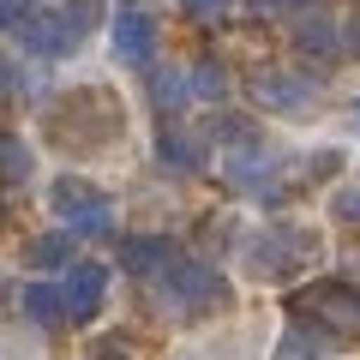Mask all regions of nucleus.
I'll return each instance as SVG.
<instances>
[{"instance_id": "obj_1", "label": "nucleus", "mask_w": 360, "mask_h": 360, "mask_svg": "<svg viewBox=\"0 0 360 360\" xmlns=\"http://www.w3.org/2000/svg\"><path fill=\"white\" fill-rule=\"evenodd\" d=\"M49 132L66 150H103L108 139H120V103L108 90H72L49 115Z\"/></svg>"}, {"instance_id": "obj_2", "label": "nucleus", "mask_w": 360, "mask_h": 360, "mask_svg": "<svg viewBox=\"0 0 360 360\" xmlns=\"http://www.w3.org/2000/svg\"><path fill=\"white\" fill-rule=\"evenodd\" d=\"M156 295H162L174 312H217L222 300H229V288H222V276L210 264H198V258H174V264L156 276Z\"/></svg>"}, {"instance_id": "obj_3", "label": "nucleus", "mask_w": 360, "mask_h": 360, "mask_svg": "<svg viewBox=\"0 0 360 360\" xmlns=\"http://www.w3.org/2000/svg\"><path fill=\"white\" fill-rule=\"evenodd\" d=\"M312 246H319V240H312L307 229H270V234H252V240H246V270L276 283V276H288L295 264H307Z\"/></svg>"}, {"instance_id": "obj_4", "label": "nucleus", "mask_w": 360, "mask_h": 360, "mask_svg": "<svg viewBox=\"0 0 360 360\" xmlns=\"http://www.w3.org/2000/svg\"><path fill=\"white\" fill-rule=\"evenodd\" d=\"M49 198H54V210L72 222V234H108L115 229V205H108L90 180H78V174H60Z\"/></svg>"}, {"instance_id": "obj_5", "label": "nucleus", "mask_w": 360, "mask_h": 360, "mask_svg": "<svg viewBox=\"0 0 360 360\" xmlns=\"http://www.w3.org/2000/svg\"><path fill=\"white\" fill-rule=\"evenodd\" d=\"M295 307H300V319L324 324L330 336H360V295H354V288H342V283L307 288V295H295Z\"/></svg>"}, {"instance_id": "obj_6", "label": "nucleus", "mask_w": 360, "mask_h": 360, "mask_svg": "<svg viewBox=\"0 0 360 360\" xmlns=\"http://www.w3.org/2000/svg\"><path fill=\"white\" fill-rule=\"evenodd\" d=\"M60 300H66V319L72 324H90L108 300V270L103 264H72L66 283H60Z\"/></svg>"}, {"instance_id": "obj_7", "label": "nucleus", "mask_w": 360, "mask_h": 360, "mask_svg": "<svg viewBox=\"0 0 360 360\" xmlns=\"http://www.w3.org/2000/svg\"><path fill=\"white\" fill-rule=\"evenodd\" d=\"M156 49V18L144 13V6H127V13H115V54L127 66H144Z\"/></svg>"}, {"instance_id": "obj_8", "label": "nucleus", "mask_w": 360, "mask_h": 360, "mask_svg": "<svg viewBox=\"0 0 360 360\" xmlns=\"http://www.w3.org/2000/svg\"><path fill=\"white\" fill-rule=\"evenodd\" d=\"M312 96H319V84L300 78V72H270V78H258V103L276 108V115H307Z\"/></svg>"}, {"instance_id": "obj_9", "label": "nucleus", "mask_w": 360, "mask_h": 360, "mask_svg": "<svg viewBox=\"0 0 360 360\" xmlns=\"http://www.w3.org/2000/svg\"><path fill=\"white\" fill-rule=\"evenodd\" d=\"M120 264H127L132 276H162V270L174 264V246L156 240V234H132V240L120 246Z\"/></svg>"}, {"instance_id": "obj_10", "label": "nucleus", "mask_w": 360, "mask_h": 360, "mask_svg": "<svg viewBox=\"0 0 360 360\" xmlns=\"http://www.w3.org/2000/svg\"><path fill=\"white\" fill-rule=\"evenodd\" d=\"M25 312L42 324V330H60V324H66V300H60V283H30V288H25Z\"/></svg>"}, {"instance_id": "obj_11", "label": "nucleus", "mask_w": 360, "mask_h": 360, "mask_svg": "<svg viewBox=\"0 0 360 360\" xmlns=\"http://www.w3.org/2000/svg\"><path fill=\"white\" fill-rule=\"evenodd\" d=\"M72 246H78L72 229H66V234H42V240L25 246V264L30 270H60V264H72Z\"/></svg>"}, {"instance_id": "obj_12", "label": "nucleus", "mask_w": 360, "mask_h": 360, "mask_svg": "<svg viewBox=\"0 0 360 360\" xmlns=\"http://www.w3.org/2000/svg\"><path fill=\"white\" fill-rule=\"evenodd\" d=\"M186 96H198V103H222V96H229V72H222L217 60H198L193 72H186Z\"/></svg>"}, {"instance_id": "obj_13", "label": "nucleus", "mask_w": 360, "mask_h": 360, "mask_svg": "<svg viewBox=\"0 0 360 360\" xmlns=\"http://www.w3.org/2000/svg\"><path fill=\"white\" fill-rule=\"evenodd\" d=\"M156 156H162L168 168H180V174H186V168L205 162V144L186 139V132H162V139H156Z\"/></svg>"}, {"instance_id": "obj_14", "label": "nucleus", "mask_w": 360, "mask_h": 360, "mask_svg": "<svg viewBox=\"0 0 360 360\" xmlns=\"http://www.w3.org/2000/svg\"><path fill=\"white\" fill-rule=\"evenodd\" d=\"M295 42L312 54V60H336V49H342V37H336L330 25H319V18H307V25L295 30Z\"/></svg>"}, {"instance_id": "obj_15", "label": "nucleus", "mask_w": 360, "mask_h": 360, "mask_svg": "<svg viewBox=\"0 0 360 360\" xmlns=\"http://www.w3.org/2000/svg\"><path fill=\"white\" fill-rule=\"evenodd\" d=\"M30 144L25 139H0V180H6V186H18V180H30Z\"/></svg>"}, {"instance_id": "obj_16", "label": "nucleus", "mask_w": 360, "mask_h": 360, "mask_svg": "<svg viewBox=\"0 0 360 360\" xmlns=\"http://www.w3.org/2000/svg\"><path fill=\"white\" fill-rule=\"evenodd\" d=\"M150 96H156L162 115H174V108L186 103V78H180V72H156V78H150Z\"/></svg>"}, {"instance_id": "obj_17", "label": "nucleus", "mask_w": 360, "mask_h": 360, "mask_svg": "<svg viewBox=\"0 0 360 360\" xmlns=\"http://www.w3.org/2000/svg\"><path fill=\"white\" fill-rule=\"evenodd\" d=\"M30 18H37V0H0V30L6 37H25Z\"/></svg>"}, {"instance_id": "obj_18", "label": "nucleus", "mask_w": 360, "mask_h": 360, "mask_svg": "<svg viewBox=\"0 0 360 360\" xmlns=\"http://www.w3.org/2000/svg\"><path fill=\"white\" fill-rule=\"evenodd\" d=\"M60 13L72 18V30H90V25H96V13H103V0H66Z\"/></svg>"}, {"instance_id": "obj_19", "label": "nucleus", "mask_w": 360, "mask_h": 360, "mask_svg": "<svg viewBox=\"0 0 360 360\" xmlns=\"http://www.w3.org/2000/svg\"><path fill=\"white\" fill-rule=\"evenodd\" d=\"M276 360H312L307 330H288V336H283V348H276Z\"/></svg>"}, {"instance_id": "obj_20", "label": "nucleus", "mask_w": 360, "mask_h": 360, "mask_svg": "<svg viewBox=\"0 0 360 360\" xmlns=\"http://www.w3.org/2000/svg\"><path fill=\"white\" fill-rule=\"evenodd\" d=\"M336 217H342V222H360V186H354V193H336Z\"/></svg>"}, {"instance_id": "obj_21", "label": "nucleus", "mask_w": 360, "mask_h": 360, "mask_svg": "<svg viewBox=\"0 0 360 360\" xmlns=\"http://www.w3.org/2000/svg\"><path fill=\"white\" fill-rule=\"evenodd\" d=\"M336 162H342V156H336V150H319V156H312V180H324V174H336Z\"/></svg>"}, {"instance_id": "obj_22", "label": "nucleus", "mask_w": 360, "mask_h": 360, "mask_svg": "<svg viewBox=\"0 0 360 360\" xmlns=\"http://www.w3.org/2000/svg\"><path fill=\"white\" fill-rule=\"evenodd\" d=\"M96 360H127V354H120V348H108V342H103V348H96Z\"/></svg>"}, {"instance_id": "obj_23", "label": "nucleus", "mask_w": 360, "mask_h": 360, "mask_svg": "<svg viewBox=\"0 0 360 360\" xmlns=\"http://www.w3.org/2000/svg\"><path fill=\"white\" fill-rule=\"evenodd\" d=\"M222 6H229V0H198V13H222Z\"/></svg>"}, {"instance_id": "obj_24", "label": "nucleus", "mask_w": 360, "mask_h": 360, "mask_svg": "<svg viewBox=\"0 0 360 360\" xmlns=\"http://www.w3.org/2000/svg\"><path fill=\"white\" fill-rule=\"evenodd\" d=\"M348 49H354V54H360V25H354V30H348Z\"/></svg>"}, {"instance_id": "obj_25", "label": "nucleus", "mask_w": 360, "mask_h": 360, "mask_svg": "<svg viewBox=\"0 0 360 360\" xmlns=\"http://www.w3.org/2000/svg\"><path fill=\"white\" fill-rule=\"evenodd\" d=\"M252 6H264V13H270V6H276V0H252Z\"/></svg>"}]
</instances>
